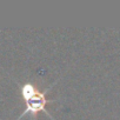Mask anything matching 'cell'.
<instances>
[{"label": "cell", "instance_id": "obj_1", "mask_svg": "<svg viewBox=\"0 0 120 120\" xmlns=\"http://www.w3.org/2000/svg\"><path fill=\"white\" fill-rule=\"evenodd\" d=\"M53 85H51L48 88H46L44 92H40L39 90H37L34 87V85H32L31 82H25L24 85H21L20 87V92H21V97L24 98L25 100V104H26V108L25 111L19 115V119H21L24 115L26 114H31V115H34L37 114L38 112H44L45 114H47L49 118L53 119V116L49 114V112L47 111L46 106L48 102L51 101H55V99H47V91L52 87Z\"/></svg>", "mask_w": 120, "mask_h": 120}]
</instances>
